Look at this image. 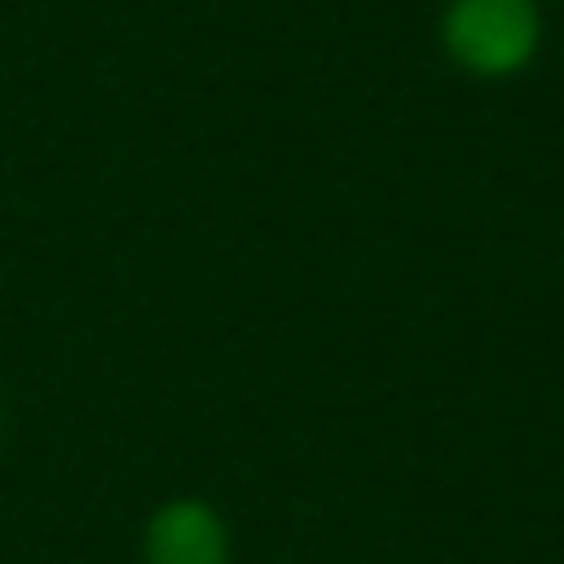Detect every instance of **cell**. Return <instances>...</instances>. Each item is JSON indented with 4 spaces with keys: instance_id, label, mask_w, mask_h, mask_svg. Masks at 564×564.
I'll return each instance as SVG.
<instances>
[{
    "instance_id": "cell-1",
    "label": "cell",
    "mask_w": 564,
    "mask_h": 564,
    "mask_svg": "<svg viewBox=\"0 0 564 564\" xmlns=\"http://www.w3.org/2000/svg\"><path fill=\"white\" fill-rule=\"evenodd\" d=\"M538 44L533 0H454L445 13V48L476 75H507Z\"/></svg>"
},
{
    "instance_id": "cell-2",
    "label": "cell",
    "mask_w": 564,
    "mask_h": 564,
    "mask_svg": "<svg viewBox=\"0 0 564 564\" xmlns=\"http://www.w3.org/2000/svg\"><path fill=\"white\" fill-rule=\"evenodd\" d=\"M145 551L150 564H220L225 529L203 502H172L154 516Z\"/></svg>"
}]
</instances>
